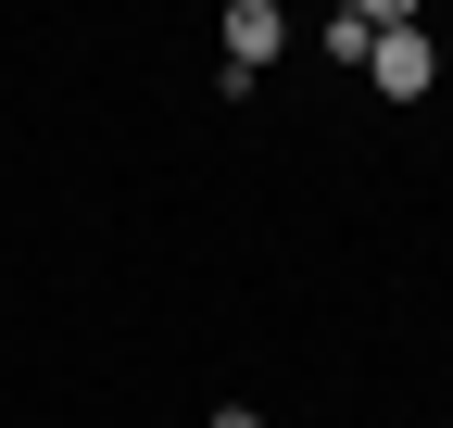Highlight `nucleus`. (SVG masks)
<instances>
[{
    "mask_svg": "<svg viewBox=\"0 0 453 428\" xmlns=\"http://www.w3.org/2000/svg\"><path fill=\"white\" fill-rule=\"evenodd\" d=\"M378 26H390V13H365V0H353V13L327 26V50H340V64H378Z\"/></svg>",
    "mask_w": 453,
    "mask_h": 428,
    "instance_id": "nucleus-3",
    "label": "nucleus"
},
{
    "mask_svg": "<svg viewBox=\"0 0 453 428\" xmlns=\"http://www.w3.org/2000/svg\"><path fill=\"white\" fill-rule=\"evenodd\" d=\"M214 38H226V76H265L277 50H290V13H277V0H226Z\"/></svg>",
    "mask_w": 453,
    "mask_h": 428,
    "instance_id": "nucleus-1",
    "label": "nucleus"
},
{
    "mask_svg": "<svg viewBox=\"0 0 453 428\" xmlns=\"http://www.w3.org/2000/svg\"><path fill=\"white\" fill-rule=\"evenodd\" d=\"M214 428H265V416H252V403H226V416H214Z\"/></svg>",
    "mask_w": 453,
    "mask_h": 428,
    "instance_id": "nucleus-4",
    "label": "nucleus"
},
{
    "mask_svg": "<svg viewBox=\"0 0 453 428\" xmlns=\"http://www.w3.org/2000/svg\"><path fill=\"white\" fill-rule=\"evenodd\" d=\"M365 76H378L390 101H428V76H441V50L416 38V13H390V26H378V64H365Z\"/></svg>",
    "mask_w": 453,
    "mask_h": 428,
    "instance_id": "nucleus-2",
    "label": "nucleus"
}]
</instances>
